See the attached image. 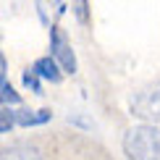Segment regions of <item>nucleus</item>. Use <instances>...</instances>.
Returning a JSON list of instances; mask_svg holds the SVG:
<instances>
[{"mask_svg":"<svg viewBox=\"0 0 160 160\" xmlns=\"http://www.w3.org/2000/svg\"><path fill=\"white\" fill-rule=\"evenodd\" d=\"M50 55L61 63L66 74H76V55L71 50V45L66 42L61 26H50Z\"/></svg>","mask_w":160,"mask_h":160,"instance_id":"obj_3","label":"nucleus"},{"mask_svg":"<svg viewBox=\"0 0 160 160\" xmlns=\"http://www.w3.org/2000/svg\"><path fill=\"white\" fill-rule=\"evenodd\" d=\"M24 84L29 87L34 95H42V84H39V76L34 74V68H29V71H24Z\"/></svg>","mask_w":160,"mask_h":160,"instance_id":"obj_9","label":"nucleus"},{"mask_svg":"<svg viewBox=\"0 0 160 160\" xmlns=\"http://www.w3.org/2000/svg\"><path fill=\"white\" fill-rule=\"evenodd\" d=\"M3 160H39V150L32 144H11L3 150Z\"/></svg>","mask_w":160,"mask_h":160,"instance_id":"obj_5","label":"nucleus"},{"mask_svg":"<svg viewBox=\"0 0 160 160\" xmlns=\"http://www.w3.org/2000/svg\"><path fill=\"white\" fill-rule=\"evenodd\" d=\"M0 100H3V108L21 102V95H18V92L8 84V79H5V76H0Z\"/></svg>","mask_w":160,"mask_h":160,"instance_id":"obj_7","label":"nucleus"},{"mask_svg":"<svg viewBox=\"0 0 160 160\" xmlns=\"http://www.w3.org/2000/svg\"><path fill=\"white\" fill-rule=\"evenodd\" d=\"M123 152L129 160H160V129L150 123H139L126 131Z\"/></svg>","mask_w":160,"mask_h":160,"instance_id":"obj_1","label":"nucleus"},{"mask_svg":"<svg viewBox=\"0 0 160 160\" xmlns=\"http://www.w3.org/2000/svg\"><path fill=\"white\" fill-rule=\"evenodd\" d=\"M32 68H34V74L39 79H48V82H52V84H58L63 79V68H61V63H58L52 55H45V58H39V61H34Z\"/></svg>","mask_w":160,"mask_h":160,"instance_id":"obj_4","label":"nucleus"},{"mask_svg":"<svg viewBox=\"0 0 160 160\" xmlns=\"http://www.w3.org/2000/svg\"><path fill=\"white\" fill-rule=\"evenodd\" d=\"M52 118L50 108L42 110H18V126H39V123H48Z\"/></svg>","mask_w":160,"mask_h":160,"instance_id":"obj_6","label":"nucleus"},{"mask_svg":"<svg viewBox=\"0 0 160 160\" xmlns=\"http://www.w3.org/2000/svg\"><path fill=\"white\" fill-rule=\"evenodd\" d=\"M74 13H76V18L82 24H89V3H84V0L74 3Z\"/></svg>","mask_w":160,"mask_h":160,"instance_id":"obj_10","label":"nucleus"},{"mask_svg":"<svg viewBox=\"0 0 160 160\" xmlns=\"http://www.w3.org/2000/svg\"><path fill=\"white\" fill-rule=\"evenodd\" d=\"M16 123H18V110H13V108L0 110V131H3V134H8Z\"/></svg>","mask_w":160,"mask_h":160,"instance_id":"obj_8","label":"nucleus"},{"mask_svg":"<svg viewBox=\"0 0 160 160\" xmlns=\"http://www.w3.org/2000/svg\"><path fill=\"white\" fill-rule=\"evenodd\" d=\"M131 113L139 116V118L158 121L160 118V82L144 87L139 95H134V100H131Z\"/></svg>","mask_w":160,"mask_h":160,"instance_id":"obj_2","label":"nucleus"}]
</instances>
